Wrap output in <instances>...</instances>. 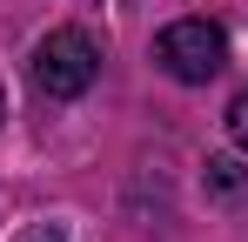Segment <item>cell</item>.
<instances>
[{
  "instance_id": "3957f363",
  "label": "cell",
  "mask_w": 248,
  "mask_h": 242,
  "mask_svg": "<svg viewBox=\"0 0 248 242\" xmlns=\"http://www.w3.org/2000/svg\"><path fill=\"white\" fill-rule=\"evenodd\" d=\"M202 189H208L215 202H235V195L248 189V168H242L235 155H208V175H202Z\"/></svg>"
},
{
  "instance_id": "5b68a950",
  "label": "cell",
  "mask_w": 248,
  "mask_h": 242,
  "mask_svg": "<svg viewBox=\"0 0 248 242\" xmlns=\"http://www.w3.org/2000/svg\"><path fill=\"white\" fill-rule=\"evenodd\" d=\"M14 242H67V222H34V229H20Z\"/></svg>"
},
{
  "instance_id": "277c9868",
  "label": "cell",
  "mask_w": 248,
  "mask_h": 242,
  "mask_svg": "<svg viewBox=\"0 0 248 242\" xmlns=\"http://www.w3.org/2000/svg\"><path fill=\"white\" fill-rule=\"evenodd\" d=\"M228 135H235V148L248 155V87L235 94V101H228Z\"/></svg>"
},
{
  "instance_id": "8992f818",
  "label": "cell",
  "mask_w": 248,
  "mask_h": 242,
  "mask_svg": "<svg viewBox=\"0 0 248 242\" xmlns=\"http://www.w3.org/2000/svg\"><path fill=\"white\" fill-rule=\"evenodd\" d=\"M0 121H7V87H0Z\"/></svg>"
},
{
  "instance_id": "7a4b0ae2",
  "label": "cell",
  "mask_w": 248,
  "mask_h": 242,
  "mask_svg": "<svg viewBox=\"0 0 248 242\" xmlns=\"http://www.w3.org/2000/svg\"><path fill=\"white\" fill-rule=\"evenodd\" d=\"M155 68L181 87H208V81L228 68V34L215 20H168L155 34Z\"/></svg>"
},
{
  "instance_id": "6da1fadb",
  "label": "cell",
  "mask_w": 248,
  "mask_h": 242,
  "mask_svg": "<svg viewBox=\"0 0 248 242\" xmlns=\"http://www.w3.org/2000/svg\"><path fill=\"white\" fill-rule=\"evenodd\" d=\"M94 74H101V40L87 27H54L27 61V81L41 101H81L94 87Z\"/></svg>"
}]
</instances>
